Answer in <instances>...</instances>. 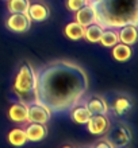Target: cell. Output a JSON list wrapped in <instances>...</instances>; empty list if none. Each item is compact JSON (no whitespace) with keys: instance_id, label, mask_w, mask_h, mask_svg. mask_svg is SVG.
Here are the masks:
<instances>
[{"instance_id":"obj_1","label":"cell","mask_w":138,"mask_h":148,"mask_svg":"<svg viewBox=\"0 0 138 148\" xmlns=\"http://www.w3.org/2000/svg\"><path fill=\"white\" fill-rule=\"evenodd\" d=\"M34 102L50 114L71 110L88 90V75L81 66L71 61L49 62L37 71Z\"/></svg>"},{"instance_id":"obj_2","label":"cell","mask_w":138,"mask_h":148,"mask_svg":"<svg viewBox=\"0 0 138 148\" xmlns=\"http://www.w3.org/2000/svg\"><path fill=\"white\" fill-rule=\"evenodd\" d=\"M95 22L104 28H119L138 22V0H95Z\"/></svg>"},{"instance_id":"obj_3","label":"cell","mask_w":138,"mask_h":148,"mask_svg":"<svg viewBox=\"0 0 138 148\" xmlns=\"http://www.w3.org/2000/svg\"><path fill=\"white\" fill-rule=\"evenodd\" d=\"M37 85V74L33 66L27 62H23L19 67V71L16 74L14 90L20 98H28L30 96H34V90Z\"/></svg>"},{"instance_id":"obj_4","label":"cell","mask_w":138,"mask_h":148,"mask_svg":"<svg viewBox=\"0 0 138 148\" xmlns=\"http://www.w3.org/2000/svg\"><path fill=\"white\" fill-rule=\"evenodd\" d=\"M110 133L107 140L111 143L112 147H125L130 143L131 140V133L129 131V128L123 127V125H117L112 129L108 128Z\"/></svg>"},{"instance_id":"obj_5","label":"cell","mask_w":138,"mask_h":148,"mask_svg":"<svg viewBox=\"0 0 138 148\" xmlns=\"http://www.w3.org/2000/svg\"><path fill=\"white\" fill-rule=\"evenodd\" d=\"M6 26L8 30L14 32H26L28 28L31 27V19L27 14H12L6 22Z\"/></svg>"},{"instance_id":"obj_6","label":"cell","mask_w":138,"mask_h":148,"mask_svg":"<svg viewBox=\"0 0 138 148\" xmlns=\"http://www.w3.org/2000/svg\"><path fill=\"white\" fill-rule=\"evenodd\" d=\"M50 112L40 104L31 102L30 105H27V121H30V123L46 124L47 121L50 120Z\"/></svg>"},{"instance_id":"obj_7","label":"cell","mask_w":138,"mask_h":148,"mask_svg":"<svg viewBox=\"0 0 138 148\" xmlns=\"http://www.w3.org/2000/svg\"><path fill=\"white\" fill-rule=\"evenodd\" d=\"M88 131L92 135H104L108 132L110 128V120L107 119L106 114H92L89 120L87 121Z\"/></svg>"},{"instance_id":"obj_8","label":"cell","mask_w":138,"mask_h":148,"mask_svg":"<svg viewBox=\"0 0 138 148\" xmlns=\"http://www.w3.org/2000/svg\"><path fill=\"white\" fill-rule=\"evenodd\" d=\"M26 137L30 141H40L42 139H45L47 135V128L45 124L41 123H31L26 128Z\"/></svg>"},{"instance_id":"obj_9","label":"cell","mask_w":138,"mask_h":148,"mask_svg":"<svg viewBox=\"0 0 138 148\" xmlns=\"http://www.w3.org/2000/svg\"><path fill=\"white\" fill-rule=\"evenodd\" d=\"M87 109L89 110L91 114H106L108 110V105L104 98L99 97V96H92L85 102Z\"/></svg>"},{"instance_id":"obj_10","label":"cell","mask_w":138,"mask_h":148,"mask_svg":"<svg viewBox=\"0 0 138 148\" xmlns=\"http://www.w3.org/2000/svg\"><path fill=\"white\" fill-rule=\"evenodd\" d=\"M77 14H76V22L84 27H87L88 24H91L95 22V11L94 8H92L91 4H85L83 7L77 10Z\"/></svg>"},{"instance_id":"obj_11","label":"cell","mask_w":138,"mask_h":148,"mask_svg":"<svg viewBox=\"0 0 138 148\" xmlns=\"http://www.w3.org/2000/svg\"><path fill=\"white\" fill-rule=\"evenodd\" d=\"M119 42L125 43V45H133L137 40V26L134 24H125L122 27H119L118 31Z\"/></svg>"},{"instance_id":"obj_12","label":"cell","mask_w":138,"mask_h":148,"mask_svg":"<svg viewBox=\"0 0 138 148\" xmlns=\"http://www.w3.org/2000/svg\"><path fill=\"white\" fill-rule=\"evenodd\" d=\"M8 116L15 123H24V121H27V105L22 101L15 102L14 105H11V108L8 110Z\"/></svg>"},{"instance_id":"obj_13","label":"cell","mask_w":138,"mask_h":148,"mask_svg":"<svg viewBox=\"0 0 138 148\" xmlns=\"http://www.w3.org/2000/svg\"><path fill=\"white\" fill-rule=\"evenodd\" d=\"M27 15L30 16V19L35 20V22H44L49 18V8L45 4L41 3H34L28 5Z\"/></svg>"},{"instance_id":"obj_14","label":"cell","mask_w":138,"mask_h":148,"mask_svg":"<svg viewBox=\"0 0 138 148\" xmlns=\"http://www.w3.org/2000/svg\"><path fill=\"white\" fill-rule=\"evenodd\" d=\"M114 49H112V57L114 59H117L118 62H125L127 59H130L131 57V49L129 45H125V43H117L114 45Z\"/></svg>"},{"instance_id":"obj_15","label":"cell","mask_w":138,"mask_h":148,"mask_svg":"<svg viewBox=\"0 0 138 148\" xmlns=\"http://www.w3.org/2000/svg\"><path fill=\"white\" fill-rule=\"evenodd\" d=\"M92 114L89 113V110L87 109L85 105H79V106H73L72 108V113H71V117L72 120L77 123V124H87V121L89 120V117Z\"/></svg>"},{"instance_id":"obj_16","label":"cell","mask_w":138,"mask_h":148,"mask_svg":"<svg viewBox=\"0 0 138 148\" xmlns=\"http://www.w3.org/2000/svg\"><path fill=\"white\" fill-rule=\"evenodd\" d=\"M84 30H85L84 26L79 24L77 22H72V23L67 24L64 32H65L67 38L72 39V40H79V39L84 38Z\"/></svg>"},{"instance_id":"obj_17","label":"cell","mask_w":138,"mask_h":148,"mask_svg":"<svg viewBox=\"0 0 138 148\" xmlns=\"http://www.w3.org/2000/svg\"><path fill=\"white\" fill-rule=\"evenodd\" d=\"M103 30H104V27H102L100 24L94 22V23L88 24L87 27H85V30H84V38L87 39L88 42H99Z\"/></svg>"},{"instance_id":"obj_18","label":"cell","mask_w":138,"mask_h":148,"mask_svg":"<svg viewBox=\"0 0 138 148\" xmlns=\"http://www.w3.org/2000/svg\"><path fill=\"white\" fill-rule=\"evenodd\" d=\"M99 42L106 47H112L114 45H117L119 42L118 31H115V28H104Z\"/></svg>"},{"instance_id":"obj_19","label":"cell","mask_w":138,"mask_h":148,"mask_svg":"<svg viewBox=\"0 0 138 148\" xmlns=\"http://www.w3.org/2000/svg\"><path fill=\"white\" fill-rule=\"evenodd\" d=\"M8 141H10L12 145H16V147H19V145H23L24 143L27 141V137H26V132H24L23 129H20V128L12 129L11 132L8 133Z\"/></svg>"},{"instance_id":"obj_20","label":"cell","mask_w":138,"mask_h":148,"mask_svg":"<svg viewBox=\"0 0 138 148\" xmlns=\"http://www.w3.org/2000/svg\"><path fill=\"white\" fill-rule=\"evenodd\" d=\"M30 1L28 0H8V11L12 14H27Z\"/></svg>"},{"instance_id":"obj_21","label":"cell","mask_w":138,"mask_h":148,"mask_svg":"<svg viewBox=\"0 0 138 148\" xmlns=\"http://www.w3.org/2000/svg\"><path fill=\"white\" fill-rule=\"evenodd\" d=\"M112 109H114V112L117 114H125V113H127L131 109V101L126 97H118L114 101Z\"/></svg>"},{"instance_id":"obj_22","label":"cell","mask_w":138,"mask_h":148,"mask_svg":"<svg viewBox=\"0 0 138 148\" xmlns=\"http://www.w3.org/2000/svg\"><path fill=\"white\" fill-rule=\"evenodd\" d=\"M87 3V0H67V7L69 11H77Z\"/></svg>"},{"instance_id":"obj_23","label":"cell","mask_w":138,"mask_h":148,"mask_svg":"<svg viewBox=\"0 0 138 148\" xmlns=\"http://www.w3.org/2000/svg\"><path fill=\"white\" fill-rule=\"evenodd\" d=\"M95 147H106V148H111L112 145H111L110 141L104 139V140H102V141H99V143H96V144H95Z\"/></svg>"},{"instance_id":"obj_24","label":"cell","mask_w":138,"mask_h":148,"mask_svg":"<svg viewBox=\"0 0 138 148\" xmlns=\"http://www.w3.org/2000/svg\"><path fill=\"white\" fill-rule=\"evenodd\" d=\"M88 3H92V1H95V0H87Z\"/></svg>"}]
</instances>
